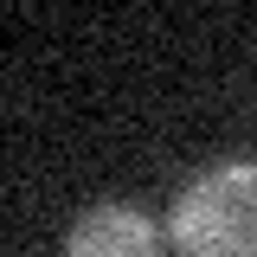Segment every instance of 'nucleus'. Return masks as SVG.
<instances>
[{"instance_id": "f257e3e1", "label": "nucleus", "mask_w": 257, "mask_h": 257, "mask_svg": "<svg viewBox=\"0 0 257 257\" xmlns=\"http://www.w3.org/2000/svg\"><path fill=\"white\" fill-rule=\"evenodd\" d=\"M167 238L180 257H257V161L231 155L174 193Z\"/></svg>"}, {"instance_id": "f03ea898", "label": "nucleus", "mask_w": 257, "mask_h": 257, "mask_svg": "<svg viewBox=\"0 0 257 257\" xmlns=\"http://www.w3.org/2000/svg\"><path fill=\"white\" fill-rule=\"evenodd\" d=\"M64 257H161V231L128 199H96L64 231Z\"/></svg>"}]
</instances>
